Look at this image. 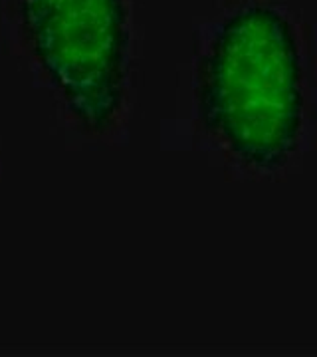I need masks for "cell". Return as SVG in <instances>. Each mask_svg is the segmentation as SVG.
Masks as SVG:
<instances>
[{
  "instance_id": "obj_2",
  "label": "cell",
  "mask_w": 317,
  "mask_h": 357,
  "mask_svg": "<svg viewBox=\"0 0 317 357\" xmlns=\"http://www.w3.org/2000/svg\"><path fill=\"white\" fill-rule=\"evenodd\" d=\"M30 62L82 128L107 131L123 114L129 82L125 0H13Z\"/></svg>"
},
{
  "instance_id": "obj_1",
  "label": "cell",
  "mask_w": 317,
  "mask_h": 357,
  "mask_svg": "<svg viewBox=\"0 0 317 357\" xmlns=\"http://www.w3.org/2000/svg\"><path fill=\"white\" fill-rule=\"evenodd\" d=\"M309 48L278 0H232L196 42L192 96L199 123L230 163L270 175L304 141Z\"/></svg>"
}]
</instances>
